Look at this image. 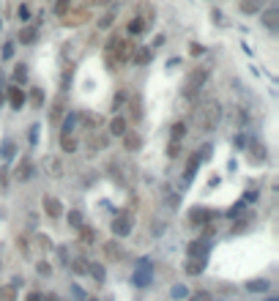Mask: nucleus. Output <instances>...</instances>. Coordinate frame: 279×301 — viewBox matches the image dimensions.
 Listing matches in <instances>:
<instances>
[{"label": "nucleus", "instance_id": "c85d7f7f", "mask_svg": "<svg viewBox=\"0 0 279 301\" xmlns=\"http://www.w3.org/2000/svg\"><path fill=\"white\" fill-rule=\"evenodd\" d=\"M145 30H148V25H145L140 16H134V20L126 25V33H129V36H140V33H145Z\"/></svg>", "mask_w": 279, "mask_h": 301}, {"label": "nucleus", "instance_id": "7ed1b4c3", "mask_svg": "<svg viewBox=\"0 0 279 301\" xmlns=\"http://www.w3.org/2000/svg\"><path fill=\"white\" fill-rule=\"evenodd\" d=\"M208 66H197L194 72L189 74V77H186V82H184V96L186 99H189V96H197L202 90V85L208 82Z\"/></svg>", "mask_w": 279, "mask_h": 301}, {"label": "nucleus", "instance_id": "37998d69", "mask_svg": "<svg viewBox=\"0 0 279 301\" xmlns=\"http://www.w3.org/2000/svg\"><path fill=\"white\" fill-rule=\"evenodd\" d=\"M134 280H137V285H148V280H150V266H142Z\"/></svg>", "mask_w": 279, "mask_h": 301}, {"label": "nucleus", "instance_id": "e433bc0d", "mask_svg": "<svg viewBox=\"0 0 279 301\" xmlns=\"http://www.w3.org/2000/svg\"><path fill=\"white\" fill-rule=\"evenodd\" d=\"M28 99H30V104H33V107H42L46 96H44V90H42V88H33L30 94H28Z\"/></svg>", "mask_w": 279, "mask_h": 301}, {"label": "nucleus", "instance_id": "473e14b6", "mask_svg": "<svg viewBox=\"0 0 279 301\" xmlns=\"http://www.w3.org/2000/svg\"><path fill=\"white\" fill-rule=\"evenodd\" d=\"M0 154H3V159H6V162L14 159L16 148H14V140H11V137H6V140H3V148H0Z\"/></svg>", "mask_w": 279, "mask_h": 301}, {"label": "nucleus", "instance_id": "603ef678", "mask_svg": "<svg viewBox=\"0 0 279 301\" xmlns=\"http://www.w3.org/2000/svg\"><path fill=\"white\" fill-rule=\"evenodd\" d=\"M11 55H14V42H8V44L3 47V58H6V60H8Z\"/></svg>", "mask_w": 279, "mask_h": 301}, {"label": "nucleus", "instance_id": "3c124183", "mask_svg": "<svg viewBox=\"0 0 279 301\" xmlns=\"http://www.w3.org/2000/svg\"><path fill=\"white\" fill-rule=\"evenodd\" d=\"M25 301H44V293H38V290H30L25 296Z\"/></svg>", "mask_w": 279, "mask_h": 301}, {"label": "nucleus", "instance_id": "a211bd4d", "mask_svg": "<svg viewBox=\"0 0 279 301\" xmlns=\"http://www.w3.org/2000/svg\"><path fill=\"white\" fill-rule=\"evenodd\" d=\"M60 150H63V154H77V150H80L77 134H60Z\"/></svg>", "mask_w": 279, "mask_h": 301}, {"label": "nucleus", "instance_id": "72a5a7b5", "mask_svg": "<svg viewBox=\"0 0 279 301\" xmlns=\"http://www.w3.org/2000/svg\"><path fill=\"white\" fill-rule=\"evenodd\" d=\"M16 288L20 285H3L0 288V301H16Z\"/></svg>", "mask_w": 279, "mask_h": 301}, {"label": "nucleus", "instance_id": "6e6d98bb", "mask_svg": "<svg viewBox=\"0 0 279 301\" xmlns=\"http://www.w3.org/2000/svg\"><path fill=\"white\" fill-rule=\"evenodd\" d=\"M44 301H60L58 296H44Z\"/></svg>", "mask_w": 279, "mask_h": 301}, {"label": "nucleus", "instance_id": "f3484780", "mask_svg": "<svg viewBox=\"0 0 279 301\" xmlns=\"http://www.w3.org/2000/svg\"><path fill=\"white\" fill-rule=\"evenodd\" d=\"M80 52H82V50H80V47H77V38H72V42H66V44H63V50H60V55H63V58H66V63H77V58H80Z\"/></svg>", "mask_w": 279, "mask_h": 301}, {"label": "nucleus", "instance_id": "ddd939ff", "mask_svg": "<svg viewBox=\"0 0 279 301\" xmlns=\"http://www.w3.org/2000/svg\"><path fill=\"white\" fill-rule=\"evenodd\" d=\"M85 148H88V156L98 154V150H104V148H107V134H104V132H96V134H93L90 140L85 142Z\"/></svg>", "mask_w": 279, "mask_h": 301}, {"label": "nucleus", "instance_id": "49530a36", "mask_svg": "<svg viewBox=\"0 0 279 301\" xmlns=\"http://www.w3.org/2000/svg\"><path fill=\"white\" fill-rule=\"evenodd\" d=\"M72 271L74 274H88V263H85V260H77V263H72Z\"/></svg>", "mask_w": 279, "mask_h": 301}, {"label": "nucleus", "instance_id": "cd10ccee", "mask_svg": "<svg viewBox=\"0 0 279 301\" xmlns=\"http://www.w3.org/2000/svg\"><path fill=\"white\" fill-rule=\"evenodd\" d=\"M36 38H38V28L25 25V28L20 30V42H22V44H36Z\"/></svg>", "mask_w": 279, "mask_h": 301}, {"label": "nucleus", "instance_id": "6ab92c4d", "mask_svg": "<svg viewBox=\"0 0 279 301\" xmlns=\"http://www.w3.org/2000/svg\"><path fill=\"white\" fill-rule=\"evenodd\" d=\"M30 176H33V162L22 159L20 164H16V170H14V178H16V181H28Z\"/></svg>", "mask_w": 279, "mask_h": 301}, {"label": "nucleus", "instance_id": "7c9ffc66", "mask_svg": "<svg viewBox=\"0 0 279 301\" xmlns=\"http://www.w3.org/2000/svg\"><path fill=\"white\" fill-rule=\"evenodd\" d=\"M184 137H186V124H184V120H178V124H172V129H170V140L181 142Z\"/></svg>", "mask_w": 279, "mask_h": 301}, {"label": "nucleus", "instance_id": "c03bdc74", "mask_svg": "<svg viewBox=\"0 0 279 301\" xmlns=\"http://www.w3.org/2000/svg\"><path fill=\"white\" fill-rule=\"evenodd\" d=\"M72 3H74V0H55V14L60 16L63 11H68V8H72Z\"/></svg>", "mask_w": 279, "mask_h": 301}, {"label": "nucleus", "instance_id": "de8ad7c7", "mask_svg": "<svg viewBox=\"0 0 279 301\" xmlns=\"http://www.w3.org/2000/svg\"><path fill=\"white\" fill-rule=\"evenodd\" d=\"M126 96H129V94H126V90H118V96H115V102H112V110H120V107H124Z\"/></svg>", "mask_w": 279, "mask_h": 301}, {"label": "nucleus", "instance_id": "09e8293b", "mask_svg": "<svg viewBox=\"0 0 279 301\" xmlns=\"http://www.w3.org/2000/svg\"><path fill=\"white\" fill-rule=\"evenodd\" d=\"M36 268H38V274H44V276H50V263H46V260H38V263H36Z\"/></svg>", "mask_w": 279, "mask_h": 301}, {"label": "nucleus", "instance_id": "f704fd0d", "mask_svg": "<svg viewBox=\"0 0 279 301\" xmlns=\"http://www.w3.org/2000/svg\"><path fill=\"white\" fill-rule=\"evenodd\" d=\"M246 288H249L252 293H266V290L271 288V282H268V280H252Z\"/></svg>", "mask_w": 279, "mask_h": 301}, {"label": "nucleus", "instance_id": "1a4fd4ad", "mask_svg": "<svg viewBox=\"0 0 279 301\" xmlns=\"http://www.w3.org/2000/svg\"><path fill=\"white\" fill-rule=\"evenodd\" d=\"M208 250H211V241H208V238H194L189 244V258L208 260Z\"/></svg>", "mask_w": 279, "mask_h": 301}, {"label": "nucleus", "instance_id": "4be33fe9", "mask_svg": "<svg viewBox=\"0 0 279 301\" xmlns=\"http://www.w3.org/2000/svg\"><path fill=\"white\" fill-rule=\"evenodd\" d=\"M263 25L268 28V30H276V25H279V8L276 6H271V8L263 11Z\"/></svg>", "mask_w": 279, "mask_h": 301}, {"label": "nucleus", "instance_id": "9b49d317", "mask_svg": "<svg viewBox=\"0 0 279 301\" xmlns=\"http://www.w3.org/2000/svg\"><path fill=\"white\" fill-rule=\"evenodd\" d=\"M77 118H80V124H82L85 129H90V132H98L104 126V118L96 115V112H77Z\"/></svg>", "mask_w": 279, "mask_h": 301}, {"label": "nucleus", "instance_id": "f8f14e48", "mask_svg": "<svg viewBox=\"0 0 279 301\" xmlns=\"http://www.w3.org/2000/svg\"><path fill=\"white\" fill-rule=\"evenodd\" d=\"M107 129H110V134H112V137H124L126 132H129V120H126V115H115V118L110 120Z\"/></svg>", "mask_w": 279, "mask_h": 301}, {"label": "nucleus", "instance_id": "864d4df0", "mask_svg": "<svg viewBox=\"0 0 279 301\" xmlns=\"http://www.w3.org/2000/svg\"><path fill=\"white\" fill-rule=\"evenodd\" d=\"M20 20H22V22L30 20V8H28V6H20Z\"/></svg>", "mask_w": 279, "mask_h": 301}, {"label": "nucleus", "instance_id": "13d9d810", "mask_svg": "<svg viewBox=\"0 0 279 301\" xmlns=\"http://www.w3.org/2000/svg\"><path fill=\"white\" fill-rule=\"evenodd\" d=\"M0 25H3V22H0Z\"/></svg>", "mask_w": 279, "mask_h": 301}, {"label": "nucleus", "instance_id": "aec40b11", "mask_svg": "<svg viewBox=\"0 0 279 301\" xmlns=\"http://www.w3.org/2000/svg\"><path fill=\"white\" fill-rule=\"evenodd\" d=\"M120 140H124V150H140L142 148V137H140L137 132H126Z\"/></svg>", "mask_w": 279, "mask_h": 301}, {"label": "nucleus", "instance_id": "2eb2a0df", "mask_svg": "<svg viewBox=\"0 0 279 301\" xmlns=\"http://www.w3.org/2000/svg\"><path fill=\"white\" fill-rule=\"evenodd\" d=\"M126 107H129V118L126 120H140L142 118V99H140V96H126Z\"/></svg>", "mask_w": 279, "mask_h": 301}, {"label": "nucleus", "instance_id": "39448f33", "mask_svg": "<svg viewBox=\"0 0 279 301\" xmlns=\"http://www.w3.org/2000/svg\"><path fill=\"white\" fill-rule=\"evenodd\" d=\"M42 208H44V216H50V219H60L63 216V202L58 200L55 194H44Z\"/></svg>", "mask_w": 279, "mask_h": 301}, {"label": "nucleus", "instance_id": "f03ea898", "mask_svg": "<svg viewBox=\"0 0 279 301\" xmlns=\"http://www.w3.org/2000/svg\"><path fill=\"white\" fill-rule=\"evenodd\" d=\"M58 20H60L63 28H80V25H85V22L90 20V6H88V0H74L72 8L63 11Z\"/></svg>", "mask_w": 279, "mask_h": 301}, {"label": "nucleus", "instance_id": "20e7f679", "mask_svg": "<svg viewBox=\"0 0 279 301\" xmlns=\"http://www.w3.org/2000/svg\"><path fill=\"white\" fill-rule=\"evenodd\" d=\"M134 42L132 38H120L118 36V44H115V55H118V63L124 66V63H132V55H134Z\"/></svg>", "mask_w": 279, "mask_h": 301}, {"label": "nucleus", "instance_id": "412c9836", "mask_svg": "<svg viewBox=\"0 0 279 301\" xmlns=\"http://www.w3.org/2000/svg\"><path fill=\"white\" fill-rule=\"evenodd\" d=\"M63 112H66V99L58 96V99L52 102V107H50V120H52V124H58V120L63 118Z\"/></svg>", "mask_w": 279, "mask_h": 301}, {"label": "nucleus", "instance_id": "0eeeda50", "mask_svg": "<svg viewBox=\"0 0 279 301\" xmlns=\"http://www.w3.org/2000/svg\"><path fill=\"white\" fill-rule=\"evenodd\" d=\"M132 224H134V222H132L129 214H120V216L112 219V233L118 236V238H126V236L132 233Z\"/></svg>", "mask_w": 279, "mask_h": 301}, {"label": "nucleus", "instance_id": "a19ab883", "mask_svg": "<svg viewBox=\"0 0 279 301\" xmlns=\"http://www.w3.org/2000/svg\"><path fill=\"white\" fill-rule=\"evenodd\" d=\"M252 159L254 162H266V148L260 142H252Z\"/></svg>", "mask_w": 279, "mask_h": 301}, {"label": "nucleus", "instance_id": "c756f323", "mask_svg": "<svg viewBox=\"0 0 279 301\" xmlns=\"http://www.w3.org/2000/svg\"><path fill=\"white\" fill-rule=\"evenodd\" d=\"M88 274H90L96 282H104V280H107V271H104L102 263H88Z\"/></svg>", "mask_w": 279, "mask_h": 301}, {"label": "nucleus", "instance_id": "b1692460", "mask_svg": "<svg viewBox=\"0 0 279 301\" xmlns=\"http://www.w3.org/2000/svg\"><path fill=\"white\" fill-rule=\"evenodd\" d=\"M202 268H206V260H200V258H186V266H184L186 274L197 276V274H202Z\"/></svg>", "mask_w": 279, "mask_h": 301}, {"label": "nucleus", "instance_id": "a18cd8bd", "mask_svg": "<svg viewBox=\"0 0 279 301\" xmlns=\"http://www.w3.org/2000/svg\"><path fill=\"white\" fill-rule=\"evenodd\" d=\"M189 301H214V296L208 290H200V293H192Z\"/></svg>", "mask_w": 279, "mask_h": 301}, {"label": "nucleus", "instance_id": "a878e982", "mask_svg": "<svg viewBox=\"0 0 279 301\" xmlns=\"http://www.w3.org/2000/svg\"><path fill=\"white\" fill-rule=\"evenodd\" d=\"M263 8V0H238V11L241 14H258Z\"/></svg>", "mask_w": 279, "mask_h": 301}, {"label": "nucleus", "instance_id": "2f4dec72", "mask_svg": "<svg viewBox=\"0 0 279 301\" xmlns=\"http://www.w3.org/2000/svg\"><path fill=\"white\" fill-rule=\"evenodd\" d=\"M14 82L16 85L28 82V66H25V63H16V66H14Z\"/></svg>", "mask_w": 279, "mask_h": 301}, {"label": "nucleus", "instance_id": "ea45409f", "mask_svg": "<svg viewBox=\"0 0 279 301\" xmlns=\"http://www.w3.org/2000/svg\"><path fill=\"white\" fill-rule=\"evenodd\" d=\"M68 224H72V228H82L85 224L82 211H68Z\"/></svg>", "mask_w": 279, "mask_h": 301}, {"label": "nucleus", "instance_id": "dca6fc26", "mask_svg": "<svg viewBox=\"0 0 279 301\" xmlns=\"http://www.w3.org/2000/svg\"><path fill=\"white\" fill-rule=\"evenodd\" d=\"M104 254H107L110 260H115V263H120V260L126 258L124 246H120L118 241H107V244H104Z\"/></svg>", "mask_w": 279, "mask_h": 301}, {"label": "nucleus", "instance_id": "6e6552de", "mask_svg": "<svg viewBox=\"0 0 279 301\" xmlns=\"http://www.w3.org/2000/svg\"><path fill=\"white\" fill-rule=\"evenodd\" d=\"M33 246H36V244H33V236H28V233H20V236H16V250H20V254H22L25 260H33V258H36Z\"/></svg>", "mask_w": 279, "mask_h": 301}, {"label": "nucleus", "instance_id": "5fc2aeb1", "mask_svg": "<svg viewBox=\"0 0 279 301\" xmlns=\"http://www.w3.org/2000/svg\"><path fill=\"white\" fill-rule=\"evenodd\" d=\"M202 52L206 50H202L200 44H189V55H202Z\"/></svg>", "mask_w": 279, "mask_h": 301}, {"label": "nucleus", "instance_id": "393cba45", "mask_svg": "<svg viewBox=\"0 0 279 301\" xmlns=\"http://www.w3.org/2000/svg\"><path fill=\"white\" fill-rule=\"evenodd\" d=\"M150 58H154V52L148 47H140V50H134V55H132V63H134V66H148Z\"/></svg>", "mask_w": 279, "mask_h": 301}, {"label": "nucleus", "instance_id": "4468645a", "mask_svg": "<svg viewBox=\"0 0 279 301\" xmlns=\"http://www.w3.org/2000/svg\"><path fill=\"white\" fill-rule=\"evenodd\" d=\"M211 216H214L211 208H192V211H189V222L192 224H208V222H211Z\"/></svg>", "mask_w": 279, "mask_h": 301}, {"label": "nucleus", "instance_id": "8fccbe9b", "mask_svg": "<svg viewBox=\"0 0 279 301\" xmlns=\"http://www.w3.org/2000/svg\"><path fill=\"white\" fill-rule=\"evenodd\" d=\"M88 6H96V8H110L112 0H88Z\"/></svg>", "mask_w": 279, "mask_h": 301}, {"label": "nucleus", "instance_id": "4c0bfd02", "mask_svg": "<svg viewBox=\"0 0 279 301\" xmlns=\"http://www.w3.org/2000/svg\"><path fill=\"white\" fill-rule=\"evenodd\" d=\"M77 124H80V118H77V115H68V118H66V124H63V129H60V134H74Z\"/></svg>", "mask_w": 279, "mask_h": 301}, {"label": "nucleus", "instance_id": "f257e3e1", "mask_svg": "<svg viewBox=\"0 0 279 301\" xmlns=\"http://www.w3.org/2000/svg\"><path fill=\"white\" fill-rule=\"evenodd\" d=\"M219 120H222V104H219L216 99L206 102L200 110H197V115H194V124H197V129H200V132L216 129Z\"/></svg>", "mask_w": 279, "mask_h": 301}, {"label": "nucleus", "instance_id": "bb28decb", "mask_svg": "<svg viewBox=\"0 0 279 301\" xmlns=\"http://www.w3.org/2000/svg\"><path fill=\"white\" fill-rule=\"evenodd\" d=\"M200 164H202V159H200L197 154H192V156H189V162H186V172H184L186 181H192V178L197 176V167H200Z\"/></svg>", "mask_w": 279, "mask_h": 301}, {"label": "nucleus", "instance_id": "423d86ee", "mask_svg": "<svg viewBox=\"0 0 279 301\" xmlns=\"http://www.w3.org/2000/svg\"><path fill=\"white\" fill-rule=\"evenodd\" d=\"M42 170H44L50 178H60V176H63V162H60V156H55V154L44 156V159H42Z\"/></svg>", "mask_w": 279, "mask_h": 301}, {"label": "nucleus", "instance_id": "5701e85b", "mask_svg": "<svg viewBox=\"0 0 279 301\" xmlns=\"http://www.w3.org/2000/svg\"><path fill=\"white\" fill-rule=\"evenodd\" d=\"M137 8H140V20H142L145 25L150 28V22H154V14H156V11H154V6H150L148 0H140V3H137Z\"/></svg>", "mask_w": 279, "mask_h": 301}, {"label": "nucleus", "instance_id": "c9c22d12", "mask_svg": "<svg viewBox=\"0 0 279 301\" xmlns=\"http://www.w3.org/2000/svg\"><path fill=\"white\" fill-rule=\"evenodd\" d=\"M80 230V244H93V238H96V233L88 228V224H82V228H77Z\"/></svg>", "mask_w": 279, "mask_h": 301}, {"label": "nucleus", "instance_id": "4d7b16f0", "mask_svg": "<svg viewBox=\"0 0 279 301\" xmlns=\"http://www.w3.org/2000/svg\"><path fill=\"white\" fill-rule=\"evenodd\" d=\"M0 102H3V90H0Z\"/></svg>", "mask_w": 279, "mask_h": 301}, {"label": "nucleus", "instance_id": "9d476101", "mask_svg": "<svg viewBox=\"0 0 279 301\" xmlns=\"http://www.w3.org/2000/svg\"><path fill=\"white\" fill-rule=\"evenodd\" d=\"M6 99H8V107L11 110H22V107H25V102H28V96H25V90H22L20 85H14V88H8Z\"/></svg>", "mask_w": 279, "mask_h": 301}, {"label": "nucleus", "instance_id": "79ce46f5", "mask_svg": "<svg viewBox=\"0 0 279 301\" xmlns=\"http://www.w3.org/2000/svg\"><path fill=\"white\" fill-rule=\"evenodd\" d=\"M167 156H170V159H178V156H181V142H176V140L167 142Z\"/></svg>", "mask_w": 279, "mask_h": 301}, {"label": "nucleus", "instance_id": "58836bf2", "mask_svg": "<svg viewBox=\"0 0 279 301\" xmlns=\"http://www.w3.org/2000/svg\"><path fill=\"white\" fill-rule=\"evenodd\" d=\"M115 14H118V8H110L107 14H102V20H98V28H102V30H104V28H110V25L115 22Z\"/></svg>", "mask_w": 279, "mask_h": 301}]
</instances>
